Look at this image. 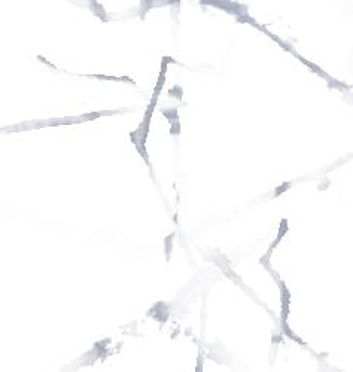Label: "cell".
<instances>
[{
  "label": "cell",
  "mask_w": 353,
  "mask_h": 372,
  "mask_svg": "<svg viewBox=\"0 0 353 372\" xmlns=\"http://www.w3.org/2000/svg\"><path fill=\"white\" fill-rule=\"evenodd\" d=\"M195 372H203V360H201V359H198V362H197Z\"/></svg>",
  "instance_id": "1"
}]
</instances>
